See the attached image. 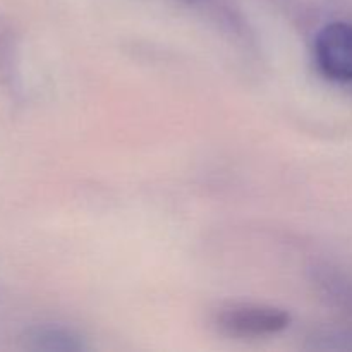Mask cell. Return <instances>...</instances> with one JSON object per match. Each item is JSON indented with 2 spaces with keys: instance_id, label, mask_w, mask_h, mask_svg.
Instances as JSON below:
<instances>
[{
  "instance_id": "6da1fadb",
  "label": "cell",
  "mask_w": 352,
  "mask_h": 352,
  "mask_svg": "<svg viewBox=\"0 0 352 352\" xmlns=\"http://www.w3.org/2000/svg\"><path fill=\"white\" fill-rule=\"evenodd\" d=\"M215 323L227 336L256 339L285 330L291 323V316L274 306L232 305L220 309Z\"/></svg>"
},
{
  "instance_id": "7a4b0ae2",
  "label": "cell",
  "mask_w": 352,
  "mask_h": 352,
  "mask_svg": "<svg viewBox=\"0 0 352 352\" xmlns=\"http://www.w3.org/2000/svg\"><path fill=\"white\" fill-rule=\"evenodd\" d=\"M320 71L333 81H352V26L332 23L323 28L315 41Z\"/></svg>"
},
{
  "instance_id": "3957f363",
  "label": "cell",
  "mask_w": 352,
  "mask_h": 352,
  "mask_svg": "<svg viewBox=\"0 0 352 352\" xmlns=\"http://www.w3.org/2000/svg\"><path fill=\"white\" fill-rule=\"evenodd\" d=\"M24 347L31 351L48 352H74L82 351V340L71 330L62 327L43 325L30 329L23 337Z\"/></svg>"
},
{
  "instance_id": "277c9868",
  "label": "cell",
  "mask_w": 352,
  "mask_h": 352,
  "mask_svg": "<svg viewBox=\"0 0 352 352\" xmlns=\"http://www.w3.org/2000/svg\"><path fill=\"white\" fill-rule=\"evenodd\" d=\"M14 38L7 24L0 23V76L12 86L14 78Z\"/></svg>"
}]
</instances>
